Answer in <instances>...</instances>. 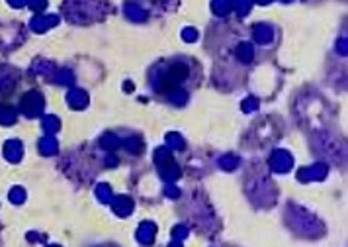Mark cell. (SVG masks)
I'll list each match as a JSON object with an SVG mask.
<instances>
[{"instance_id": "obj_8", "label": "cell", "mask_w": 348, "mask_h": 247, "mask_svg": "<svg viewBox=\"0 0 348 247\" xmlns=\"http://www.w3.org/2000/svg\"><path fill=\"white\" fill-rule=\"evenodd\" d=\"M286 2H288V0H286Z\"/></svg>"}, {"instance_id": "obj_7", "label": "cell", "mask_w": 348, "mask_h": 247, "mask_svg": "<svg viewBox=\"0 0 348 247\" xmlns=\"http://www.w3.org/2000/svg\"><path fill=\"white\" fill-rule=\"evenodd\" d=\"M258 2H270V0H258Z\"/></svg>"}, {"instance_id": "obj_1", "label": "cell", "mask_w": 348, "mask_h": 247, "mask_svg": "<svg viewBox=\"0 0 348 247\" xmlns=\"http://www.w3.org/2000/svg\"><path fill=\"white\" fill-rule=\"evenodd\" d=\"M63 10L67 18L75 22V20H80V16H92V14L104 16L108 6L104 0H67Z\"/></svg>"}, {"instance_id": "obj_4", "label": "cell", "mask_w": 348, "mask_h": 247, "mask_svg": "<svg viewBox=\"0 0 348 247\" xmlns=\"http://www.w3.org/2000/svg\"><path fill=\"white\" fill-rule=\"evenodd\" d=\"M251 4H252V0H233V2H231V6H235V10H237L239 14L249 12V10H251Z\"/></svg>"}, {"instance_id": "obj_3", "label": "cell", "mask_w": 348, "mask_h": 247, "mask_svg": "<svg viewBox=\"0 0 348 247\" xmlns=\"http://www.w3.org/2000/svg\"><path fill=\"white\" fill-rule=\"evenodd\" d=\"M231 8H233V6H231L229 0H213V10H215L217 14H227Z\"/></svg>"}, {"instance_id": "obj_6", "label": "cell", "mask_w": 348, "mask_h": 247, "mask_svg": "<svg viewBox=\"0 0 348 247\" xmlns=\"http://www.w3.org/2000/svg\"><path fill=\"white\" fill-rule=\"evenodd\" d=\"M8 4L14 6V8H24L28 4V0H8Z\"/></svg>"}, {"instance_id": "obj_2", "label": "cell", "mask_w": 348, "mask_h": 247, "mask_svg": "<svg viewBox=\"0 0 348 247\" xmlns=\"http://www.w3.org/2000/svg\"><path fill=\"white\" fill-rule=\"evenodd\" d=\"M57 16H41V14H38L34 20H32V30H36V32H43V30H47L49 26H53V24H57Z\"/></svg>"}, {"instance_id": "obj_5", "label": "cell", "mask_w": 348, "mask_h": 247, "mask_svg": "<svg viewBox=\"0 0 348 247\" xmlns=\"http://www.w3.org/2000/svg\"><path fill=\"white\" fill-rule=\"evenodd\" d=\"M28 4L36 14H41L45 10V6H47V0H28Z\"/></svg>"}]
</instances>
